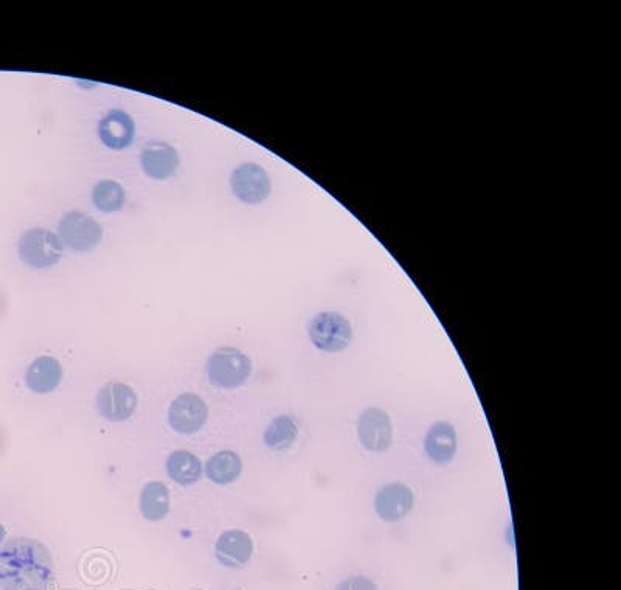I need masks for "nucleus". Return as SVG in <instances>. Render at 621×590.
<instances>
[{"label":"nucleus","instance_id":"obj_1","mask_svg":"<svg viewBox=\"0 0 621 590\" xmlns=\"http://www.w3.org/2000/svg\"><path fill=\"white\" fill-rule=\"evenodd\" d=\"M49 550L32 539H13L0 550V589L47 590L53 580Z\"/></svg>","mask_w":621,"mask_h":590},{"label":"nucleus","instance_id":"obj_2","mask_svg":"<svg viewBox=\"0 0 621 590\" xmlns=\"http://www.w3.org/2000/svg\"><path fill=\"white\" fill-rule=\"evenodd\" d=\"M207 378L218 389L232 390L243 386L252 372V362L243 351L233 347H221L213 351L207 361Z\"/></svg>","mask_w":621,"mask_h":590},{"label":"nucleus","instance_id":"obj_3","mask_svg":"<svg viewBox=\"0 0 621 590\" xmlns=\"http://www.w3.org/2000/svg\"><path fill=\"white\" fill-rule=\"evenodd\" d=\"M309 339L317 350L340 353L353 341V328L347 317L325 311L313 317L308 327Z\"/></svg>","mask_w":621,"mask_h":590},{"label":"nucleus","instance_id":"obj_4","mask_svg":"<svg viewBox=\"0 0 621 590\" xmlns=\"http://www.w3.org/2000/svg\"><path fill=\"white\" fill-rule=\"evenodd\" d=\"M19 257L35 269L50 268L63 257V243L46 229L27 230L18 244Z\"/></svg>","mask_w":621,"mask_h":590},{"label":"nucleus","instance_id":"obj_5","mask_svg":"<svg viewBox=\"0 0 621 590\" xmlns=\"http://www.w3.org/2000/svg\"><path fill=\"white\" fill-rule=\"evenodd\" d=\"M59 240L77 252H87L100 244L103 229L91 216L81 212L64 213L58 226Z\"/></svg>","mask_w":621,"mask_h":590},{"label":"nucleus","instance_id":"obj_6","mask_svg":"<svg viewBox=\"0 0 621 590\" xmlns=\"http://www.w3.org/2000/svg\"><path fill=\"white\" fill-rule=\"evenodd\" d=\"M233 193L244 204L257 205L266 201L271 195V179L261 165L243 164L232 173Z\"/></svg>","mask_w":621,"mask_h":590},{"label":"nucleus","instance_id":"obj_7","mask_svg":"<svg viewBox=\"0 0 621 590\" xmlns=\"http://www.w3.org/2000/svg\"><path fill=\"white\" fill-rule=\"evenodd\" d=\"M358 437L368 452H384L392 445L393 426L389 413L368 407L358 420Z\"/></svg>","mask_w":621,"mask_h":590},{"label":"nucleus","instance_id":"obj_8","mask_svg":"<svg viewBox=\"0 0 621 590\" xmlns=\"http://www.w3.org/2000/svg\"><path fill=\"white\" fill-rule=\"evenodd\" d=\"M209 410L204 401L195 393L177 396L168 409V423L177 434H195L204 426Z\"/></svg>","mask_w":621,"mask_h":590},{"label":"nucleus","instance_id":"obj_9","mask_svg":"<svg viewBox=\"0 0 621 590\" xmlns=\"http://www.w3.org/2000/svg\"><path fill=\"white\" fill-rule=\"evenodd\" d=\"M137 404L139 400H137L136 392L123 382H109L98 393V412L105 420L114 421V423L131 418Z\"/></svg>","mask_w":621,"mask_h":590},{"label":"nucleus","instance_id":"obj_10","mask_svg":"<svg viewBox=\"0 0 621 590\" xmlns=\"http://www.w3.org/2000/svg\"><path fill=\"white\" fill-rule=\"evenodd\" d=\"M64 370L53 356H39L28 364L24 373L25 389L36 396H46L56 392L63 382Z\"/></svg>","mask_w":621,"mask_h":590},{"label":"nucleus","instance_id":"obj_11","mask_svg":"<svg viewBox=\"0 0 621 590\" xmlns=\"http://www.w3.org/2000/svg\"><path fill=\"white\" fill-rule=\"evenodd\" d=\"M415 497L409 486L401 482L381 486L375 497V510L379 518L386 522L403 521L413 510Z\"/></svg>","mask_w":621,"mask_h":590},{"label":"nucleus","instance_id":"obj_12","mask_svg":"<svg viewBox=\"0 0 621 590\" xmlns=\"http://www.w3.org/2000/svg\"><path fill=\"white\" fill-rule=\"evenodd\" d=\"M216 559L224 567L240 569L246 566L254 553V542L243 530H229L219 536L215 545Z\"/></svg>","mask_w":621,"mask_h":590},{"label":"nucleus","instance_id":"obj_13","mask_svg":"<svg viewBox=\"0 0 621 590\" xmlns=\"http://www.w3.org/2000/svg\"><path fill=\"white\" fill-rule=\"evenodd\" d=\"M179 154L173 146L164 142H151L145 146L140 156V164L146 176L156 181H164L173 176L179 168Z\"/></svg>","mask_w":621,"mask_h":590},{"label":"nucleus","instance_id":"obj_14","mask_svg":"<svg viewBox=\"0 0 621 590\" xmlns=\"http://www.w3.org/2000/svg\"><path fill=\"white\" fill-rule=\"evenodd\" d=\"M458 438L455 427L448 421H438L432 424L424 440V451L432 462L445 463L452 462L457 454Z\"/></svg>","mask_w":621,"mask_h":590},{"label":"nucleus","instance_id":"obj_15","mask_svg":"<svg viewBox=\"0 0 621 590\" xmlns=\"http://www.w3.org/2000/svg\"><path fill=\"white\" fill-rule=\"evenodd\" d=\"M98 134H100L101 142L105 143L111 150H123L126 146L131 145L132 140H134L136 126L126 112L115 109V111H111L101 118Z\"/></svg>","mask_w":621,"mask_h":590},{"label":"nucleus","instance_id":"obj_16","mask_svg":"<svg viewBox=\"0 0 621 590\" xmlns=\"http://www.w3.org/2000/svg\"><path fill=\"white\" fill-rule=\"evenodd\" d=\"M140 511L148 521H160L170 511V491L162 482L146 483L140 494Z\"/></svg>","mask_w":621,"mask_h":590},{"label":"nucleus","instance_id":"obj_17","mask_svg":"<svg viewBox=\"0 0 621 590\" xmlns=\"http://www.w3.org/2000/svg\"><path fill=\"white\" fill-rule=\"evenodd\" d=\"M243 462L238 454L232 451L218 452L205 465V474L210 482L216 485H229L240 477Z\"/></svg>","mask_w":621,"mask_h":590},{"label":"nucleus","instance_id":"obj_18","mask_svg":"<svg viewBox=\"0 0 621 590\" xmlns=\"http://www.w3.org/2000/svg\"><path fill=\"white\" fill-rule=\"evenodd\" d=\"M299 435V424L291 415L275 417L264 431V445L271 451L285 452L294 445L295 438Z\"/></svg>","mask_w":621,"mask_h":590},{"label":"nucleus","instance_id":"obj_19","mask_svg":"<svg viewBox=\"0 0 621 590\" xmlns=\"http://www.w3.org/2000/svg\"><path fill=\"white\" fill-rule=\"evenodd\" d=\"M167 472L179 485H191L201 479L202 463L191 452L176 451L168 457Z\"/></svg>","mask_w":621,"mask_h":590},{"label":"nucleus","instance_id":"obj_20","mask_svg":"<svg viewBox=\"0 0 621 590\" xmlns=\"http://www.w3.org/2000/svg\"><path fill=\"white\" fill-rule=\"evenodd\" d=\"M126 193L115 181H101L92 190V201L100 212L112 213L122 209Z\"/></svg>","mask_w":621,"mask_h":590},{"label":"nucleus","instance_id":"obj_21","mask_svg":"<svg viewBox=\"0 0 621 590\" xmlns=\"http://www.w3.org/2000/svg\"><path fill=\"white\" fill-rule=\"evenodd\" d=\"M336 590H379L378 584L367 577H351L337 586Z\"/></svg>","mask_w":621,"mask_h":590},{"label":"nucleus","instance_id":"obj_22","mask_svg":"<svg viewBox=\"0 0 621 590\" xmlns=\"http://www.w3.org/2000/svg\"><path fill=\"white\" fill-rule=\"evenodd\" d=\"M5 536H7V530H5L4 525L0 524V544L4 542Z\"/></svg>","mask_w":621,"mask_h":590}]
</instances>
